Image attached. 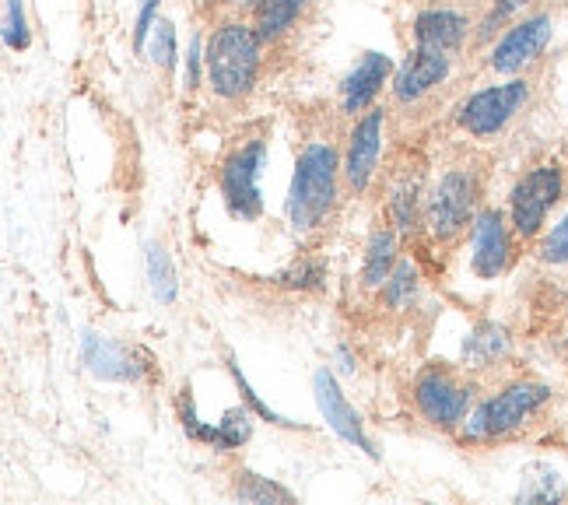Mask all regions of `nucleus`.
Wrapping results in <instances>:
<instances>
[{
    "instance_id": "obj_1",
    "label": "nucleus",
    "mask_w": 568,
    "mask_h": 505,
    "mask_svg": "<svg viewBox=\"0 0 568 505\" xmlns=\"http://www.w3.org/2000/svg\"><path fill=\"white\" fill-rule=\"evenodd\" d=\"M264 50L267 42L256 32L253 18H225L217 21L207 36L204 63H207V88L222 102H243L253 95L264 74Z\"/></svg>"
},
{
    "instance_id": "obj_2",
    "label": "nucleus",
    "mask_w": 568,
    "mask_h": 505,
    "mask_svg": "<svg viewBox=\"0 0 568 505\" xmlns=\"http://www.w3.org/2000/svg\"><path fill=\"white\" fill-rule=\"evenodd\" d=\"M344 186L341 148L334 141H305L284 196V214L295 232H316L331 222Z\"/></svg>"
},
{
    "instance_id": "obj_3",
    "label": "nucleus",
    "mask_w": 568,
    "mask_h": 505,
    "mask_svg": "<svg viewBox=\"0 0 568 505\" xmlns=\"http://www.w3.org/2000/svg\"><path fill=\"white\" fill-rule=\"evenodd\" d=\"M551 401V386L540 380H513L506 386H498L495 393H488L485 401L474 404V411L467 414V422L456 432L464 446H488L498 443V438H509L519 428H527L530 418L548 407Z\"/></svg>"
},
{
    "instance_id": "obj_4",
    "label": "nucleus",
    "mask_w": 568,
    "mask_h": 505,
    "mask_svg": "<svg viewBox=\"0 0 568 505\" xmlns=\"http://www.w3.org/2000/svg\"><path fill=\"white\" fill-rule=\"evenodd\" d=\"M410 404L425 425L439 432H460L477 404V386L446 365H425L410 383Z\"/></svg>"
},
{
    "instance_id": "obj_5",
    "label": "nucleus",
    "mask_w": 568,
    "mask_h": 505,
    "mask_svg": "<svg viewBox=\"0 0 568 505\" xmlns=\"http://www.w3.org/2000/svg\"><path fill=\"white\" fill-rule=\"evenodd\" d=\"M530 99H534V84L523 74L477 88V92H470L456 105V127L474 141H491L498 134H506L509 123L530 105Z\"/></svg>"
},
{
    "instance_id": "obj_6",
    "label": "nucleus",
    "mask_w": 568,
    "mask_h": 505,
    "mask_svg": "<svg viewBox=\"0 0 568 505\" xmlns=\"http://www.w3.org/2000/svg\"><path fill=\"white\" fill-rule=\"evenodd\" d=\"M267 165V138L253 134L246 141L232 144V151L217 165V193L222 204L239 222H256L264 214V190H260V175Z\"/></svg>"
},
{
    "instance_id": "obj_7",
    "label": "nucleus",
    "mask_w": 568,
    "mask_h": 505,
    "mask_svg": "<svg viewBox=\"0 0 568 505\" xmlns=\"http://www.w3.org/2000/svg\"><path fill=\"white\" fill-rule=\"evenodd\" d=\"M565 190H568V180H565L561 162H537L513 183L509 222L523 243L544 235V225H548L551 211L561 204Z\"/></svg>"
},
{
    "instance_id": "obj_8",
    "label": "nucleus",
    "mask_w": 568,
    "mask_h": 505,
    "mask_svg": "<svg viewBox=\"0 0 568 505\" xmlns=\"http://www.w3.org/2000/svg\"><path fill=\"white\" fill-rule=\"evenodd\" d=\"M480 211V180L467 165H453L439 175V183L432 186L425 204V225L432 239L453 243L460 239Z\"/></svg>"
},
{
    "instance_id": "obj_9",
    "label": "nucleus",
    "mask_w": 568,
    "mask_h": 505,
    "mask_svg": "<svg viewBox=\"0 0 568 505\" xmlns=\"http://www.w3.org/2000/svg\"><path fill=\"white\" fill-rule=\"evenodd\" d=\"M551 39H555V18L548 11L519 14L513 26L491 42L488 71H495L501 78L527 74L534 63L544 57V50L551 47Z\"/></svg>"
},
{
    "instance_id": "obj_10",
    "label": "nucleus",
    "mask_w": 568,
    "mask_h": 505,
    "mask_svg": "<svg viewBox=\"0 0 568 505\" xmlns=\"http://www.w3.org/2000/svg\"><path fill=\"white\" fill-rule=\"evenodd\" d=\"M383 144H386V109L373 105L368 113H362L352 130L344 138L341 151V165H344V190L347 193H368V186L376 183L379 159H383Z\"/></svg>"
},
{
    "instance_id": "obj_11",
    "label": "nucleus",
    "mask_w": 568,
    "mask_h": 505,
    "mask_svg": "<svg viewBox=\"0 0 568 505\" xmlns=\"http://www.w3.org/2000/svg\"><path fill=\"white\" fill-rule=\"evenodd\" d=\"M516 232L509 222V211L480 208L470 225V271L480 281H495L513 267L516 256Z\"/></svg>"
},
{
    "instance_id": "obj_12",
    "label": "nucleus",
    "mask_w": 568,
    "mask_h": 505,
    "mask_svg": "<svg viewBox=\"0 0 568 505\" xmlns=\"http://www.w3.org/2000/svg\"><path fill=\"white\" fill-rule=\"evenodd\" d=\"M453 53H439V50H425V47H410V53L404 57V63L393 71L389 81V95L397 105H418L425 102L435 88L446 84L453 74Z\"/></svg>"
},
{
    "instance_id": "obj_13",
    "label": "nucleus",
    "mask_w": 568,
    "mask_h": 505,
    "mask_svg": "<svg viewBox=\"0 0 568 505\" xmlns=\"http://www.w3.org/2000/svg\"><path fill=\"white\" fill-rule=\"evenodd\" d=\"M313 397H316V407L323 414V422L331 432H337L344 443H352L355 450H362L368 459H379V450H376V438L368 435L365 422H362V414L347 404V397L341 393L337 380H334V372L331 368H316V376H313Z\"/></svg>"
},
{
    "instance_id": "obj_14",
    "label": "nucleus",
    "mask_w": 568,
    "mask_h": 505,
    "mask_svg": "<svg viewBox=\"0 0 568 505\" xmlns=\"http://www.w3.org/2000/svg\"><path fill=\"white\" fill-rule=\"evenodd\" d=\"M410 36H414V47L456 57L474 39V18L460 4H443V0H435V4L414 14Z\"/></svg>"
},
{
    "instance_id": "obj_15",
    "label": "nucleus",
    "mask_w": 568,
    "mask_h": 505,
    "mask_svg": "<svg viewBox=\"0 0 568 505\" xmlns=\"http://www.w3.org/2000/svg\"><path fill=\"white\" fill-rule=\"evenodd\" d=\"M81 362L95 380L105 383H141V376L148 372V358L138 347L95 331L81 334Z\"/></svg>"
},
{
    "instance_id": "obj_16",
    "label": "nucleus",
    "mask_w": 568,
    "mask_h": 505,
    "mask_svg": "<svg viewBox=\"0 0 568 505\" xmlns=\"http://www.w3.org/2000/svg\"><path fill=\"white\" fill-rule=\"evenodd\" d=\"M393 60L379 50H365L358 57V63L352 71H347V78L341 81V92H337V109L344 117L358 120L362 113H368V109L376 105V99L383 95V88L393 81Z\"/></svg>"
},
{
    "instance_id": "obj_17",
    "label": "nucleus",
    "mask_w": 568,
    "mask_h": 505,
    "mask_svg": "<svg viewBox=\"0 0 568 505\" xmlns=\"http://www.w3.org/2000/svg\"><path fill=\"white\" fill-rule=\"evenodd\" d=\"M313 4L316 0H260V4L250 11V18H253L256 32L264 36L267 47H274V42L288 39L302 26L305 14L313 11Z\"/></svg>"
},
{
    "instance_id": "obj_18",
    "label": "nucleus",
    "mask_w": 568,
    "mask_h": 505,
    "mask_svg": "<svg viewBox=\"0 0 568 505\" xmlns=\"http://www.w3.org/2000/svg\"><path fill=\"white\" fill-rule=\"evenodd\" d=\"M397 229L393 225H379L373 229L365 243V256H362V289L365 292H383L386 277L393 274L400 260V243H397Z\"/></svg>"
},
{
    "instance_id": "obj_19",
    "label": "nucleus",
    "mask_w": 568,
    "mask_h": 505,
    "mask_svg": "<svg viewBox=\"0 0 568 505\" xmlns=\"http://www.w3.org/2000/svg\"><path fill=\"white\" fill-rule=\"evenodd\" d=\"M513 337L506 326H498L491 320L477 323L474 331L464 337V368H491L509 355Z\"/></svg>"
},
{
    "instance_id": "obj_20",
    "label": "nucleus",
    "mask_w": 568,
    "mask_h": 505,
    "mask_svg": "<svg viewBox=\"0 0 568 505\" xmlns=\"http://www.w3.org/2000/svg\"><path fill=\"white\" fill-rule=\"evenodd\" d=\"M425 204L428 196L422 190V180H400L397 186L389 190V201H386V211H389V225L397 229L400 235H410L418 232L422 218H425Z\"/></svg>"
},
{
    "instance_id": "obj_21",
    "label": "nucleus",
    "mask_w": 568,
    "mask_h": 505,
    "mask_svg": "<svg viewBox=\"0 0 568 505\" xmlns=\"http://www.w3.org/2000/svg\"><path fill=\"white\" fill-rule=\"evenodd\" d=\"M144 271H148V289L155 295V302L172 305L180 295V281H176V267H172V256L162 243H144Z\"/></svg>"
},
{
    "instance_id": "obj_22",
    "label": "nucleus",
    "mask_w": 568,
    "mask_h": 505,
    "mask_svg": "<svg viewBox=\"0 0 568 505\" xmlns=\"http://www.w3.org/2000/svg\"><path fill=\"white\" fill-rule=\"evenodd\" d=\"M530 4L534 0H488L485 14L474 21V47H488V42H495Z\"/></svg>"
},
{
    "instance_id": "obj_23",
    "label": "nucleus",
    "mask_w": 568,
    "mask_h": 505,
    "mask_svg": "<svg viewBox=\"0 0 568 505\" xmlns=\"http://www.w3.org/2000/svg\"><path fill=\"white\" fill-rule=\"evenodd\" d=\"M232 495L246 505H284V502H295V495L277 485V481L264 477V474H253V471H235L232 474Z\"/></svg>"
},
{
    "instance_id": "obj_24",
    "label": "nucleus",
    "mask_w": 568,
    "mask_h": 505,
    "mask_svg": "<svg viewBox=\"0 0 568 505\" xmlns=\"http://www.w3.org/2000/svg\"><path fill=\"white\" fill-rule=\"evenodd\" d=\"M418 289H422V281H418V267H414V260L400 256L397 260V267H393V274L386 277L383 284V302H386V310L393 313H407L414 299H418Z\"/></svg>"
},
{
    "instance_id": "obj_25",
    "label": "nucleus",
    "mask_w": 568,
    "mask_h": 505,
    "mask_svg": "<svg viewBox=\"0 0 568 505\" xmlns=\"http://www.w3.org/2000/svg\"><path fill=\"white\" fill-rule=\"evenodd\" d=\"M568 488L555 467L548 464H534L523 474V485L516 492V502H565Z\"/></svg>"
},
{
    "instance_id": "obj_26",
    "label": "nucleus",
    "mask_w": 568,
    "mask_h": 505,
    "mask_svg": "<svg viewBox=\"0 0 568 505\" xmlns=\"http://www.w3.org/2000/svg\"><path fill=\"white\" fill-rule=\"evenodd\" d=\"M144 53L165 74H172V71L180 68V36H176V26H172L169 18H159L155 21V29H151V36H148Z\"/></svg>"
},
{
    "instance_id": "obj_27",
    "label": "nucleus",
    "mask_w": 568,
    "mask_h": 505,
    "mask_svg": "<svg viewBox=\"0 0 568 505\" xmlns=\"http://www.w3.org/2000/svg\"><path fill=\"white\" fill-rule=\"evenodd\" d=\"M271 281L288 292H320L326 284V263L316 256H302V260L288 263L281 274H274Z\"/></svg>"
},
{
    "instance_id": "obj_28",
    "label": "nucleus",
    "mask_w": 568,
    "mask_h": 505,
    "mask_svg": "<svg viewBox=\"0 0 568 505\" xmlns=\"http://www.w3.org/2000/svg\"><path fill=\"white\" fill-rule=\"evenodd\" d=\"M217 425V453H235V450H243L250 443V435H253V418H250V411L246 407H232L222 414V422H214Z\"/></svg>"
},
{
    "instance_id": "obj_29",
    "label": "nucleus",
    "mask_w": 568,
    "mask_h": 505,
    "mask_svg": "<svg viewBox=\"0 0 568 505\" xmlns=\"http://www.w3.org/2000/svg\"><path fill=\"white\" fill-rule=\"evenodd\" d=\"M229 372H232V380H235V390L243 393V404L256 414V418H264V422H271V425H277V428H302L298 422H288V418H284V414H277L271 404H264V401L256 397L253 386L246 383L243 368H239V362H235V358H229Z\"/></svg>"
},
{
    "instance_id": "obj_30",
    "label": "nucleus",
    "mask_w": 568,
    "mask_h": 505,
    "mask_svg": "<svg viewBox=\"0 0 568 505\" xmlns=\"http://www.w3.org/2000/svg\"><path fill=\"white\" fill-rule=\"evenodd\" d=\"M29 42H32V32H29L26 4H21V0H4V47L11 53H26Z\"/></svg>"
},
{
    "instance_id": "obj_31",
    "label": "nucleus",
    "mask_w": 568,
    "mask_h": 505,
    "mask_svg": "<svg viewBox=\"0 0 568 505\" xmlns=\"http://www.w3.org/2000/svg\"><path fill=\"white\" fill-rule=\"evenodd\" d=\"M537 256H540L544 263H555V267L568 263V211L561 214V222H558V225H551V232H544V235H540Z\"/></svg>"
},
{
    "instance_id": "obj_32",
    "label": "nucleus",
    "mask_w": 568,
    "mask_h": 505,
    "mask_svg": "<svg viewBox=\"0 0 568 505\" xmlns=\"http://www.w3.org/2000/svg\"><path fill=\"white\" fill-rule=\"evenodd\" d=\"M204 47L201 32H193L190 47H186V63H183V88L186 92H196L201 84H207V63H204Z\"/></svg>"
},
{
    "instance_id": "obj_33",
    "label": "nucleus",
    "mask_w": 568,
    "mask_h": 505,
    "mask_svg": "<svg viewBox=\"0 0 568 505\" xmlns=\"http://www.w3.org/2000/svg\"><path fill=\"white\" fill-rule=\"evenodd\" d=\"M162 0H141V8H138V21H134V50L144 53L148 47V36L151 29H155V21L162 18Z\"/></svg>"
},
{
    "instance_id": "obj_34",
    "label": "nucleus",
    "mask_w": 568,
    "mask_h": 505,
    "mask_svg": "<svg viewBox=\"0 0 568 505\" xmlns=\"http://www.w3.org/2000/svg\"><path fill=\"white\" fill-rule=\"evenodd\" d=\"M337 362H341V372H344V376H355V372H358V362L352 358V351H347L344 344L337 347Z\"/></svg>"
},
{
    "instance_id": "obj_35",
    "label": "nucleus",
    "mask_w": 568,
    "mask_h": 505,
    "mask_svg": "<svg viewBox=\"0 0 568 505\" xmlns=\"http://www.w3.org/2000/svg\"><path fill=\"white\" fill-rule=\"evenodd\" d=\"M222 4H225L232 14H250V11L260 4V0H222Z\"/></svg>"
},
{
    "instance_id": "obj_36",
    "label": "nucleus",
    "mask_w": 568,
    "mask_h": 505,
    "mask_svg": "<svg viewBox=\"0 0 568 505\" xmlns=\"http://www.w3.org/2000/svg\"><path fill=\"white\" fill-rule=\"evenodd\" d=\"M443 4H460V0H443Z\"/></svg>"
},
{
    "instance_id": "obj_37",
    "label": "nucleus",
    "mask_w": 568,
    "mask_h": 505,
    "mask_svg": "<svg viewBox=\"0 0 568 505\" xmlns=\"http://www.w3.org/2000/svg\"><path fill=\"white\" fill-rule=\"evenodd\" d=\"M565 347H568V331H565Z\"/></svg>"
},
{
    "instance_id": "obj_38",
    "label": "nucleus",
    "mask_w": 568,
    "mask_h": 505,
    "mask_svg": "<svg viewBox=\"0 0 568 505\" xmlns=\"http://www.w3.org/2000/svg\"><path fill=\"white\" fill-rule=\"evenodd\" d=\"M207 4H214V0H207Z\"/></svg>"
}]
</instances>
